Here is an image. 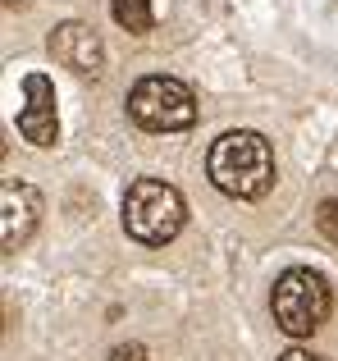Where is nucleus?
I'll use <instances>...</instances> for the list:
<instances>
[{"mask_svg":"<svg viewBox=\"0 0 338 361\" xmlns=\"http://www.w3.org/2000/svg\"><path fill=\"white\" fill-rule=\"evenodd\" d=\"M110 14H115V23L124 27V32H151V0H110Z\"/></svg>","mask_w":338,"mask_h":361,"instance_id":"6e6552de","label":"nucleus"},{"mask_svg":"<svg viewBox=\"0 0 338 361\" xmlns=\"http://www.w3.org/2000/svg\"><path fill=\"white\" fill-rule=\"evenodd\" d=\"M51 55L73 73H101L106 64V46L87 23H60L51 32Z\"/></svg>","mask_w":338,"mask_h":361,"instance_id":"0eeeda50","label":"nucleus"},{"mask_svg":"<svg viewBox=\"0 0 338 361\" xmlns=\"http://www.w3.org/2000/svg\"><path fill=\"white\" fill-rule=\"evenodd\" d=\"M279 361H325V357H315V353H306V348H288Z\"/></svg>","mask_w":338,"mask_h":361,"instance_id":"9b49d317","label":"nucleus"},{"mask_svg":"<svg viewBox=\"0 0 338 361\" xmlns=\"http://www.w3.org/2000/svg\"><path fill=\"white\" fill-rule=\"evenodd\" d=\"M27 5V0H5V9H23Z\"/></svg>","mask_w":338,"mask_h":361,"instance_id":"f8f14e48","label":"nucleus"},{"mask_svg":"<svg viewBox=\"0 0 338 361\" xmlns=\"http://www.w3.org/2000/svg\"><path fill=\"white\" fill-rule=\"evenodd\" d=\"M37 220H42V197H37V188L18 183V178H5V183H0V247H5V252H18V247L32 238Z\"/></svg>","mask_w":338,"mask_h":361,"instance_id":"39448f33","label":"nucleus"},{"mask_svg":"<svg viewBox=\"0 0 338 361\" xmlns=\"http://www.w3.org/2000/svg\"><path fill=\"white\" fill-rule=\"evenodd\" d=\"M187 220V206L178 197V188L161 183V178H137L124 192V229L128 238L146 243V247H165L169 238H178Z\"/></svg>","mask_w":338,"mask_h":361,"instance_id":"7ed1b4c3","label":"nucleus"},{"mask_svg":"<svg viewBox=\"0 0 338 361\" xmlns=\"http://www.w3.org/2000/svg\"><path fill=\"white\" fill-rule=\"evenodd\" d=\"M128 115L146 133H178L196 123V97L187 82L169 78V73H146L128 92Z\"/></svg>","mask_w":338,"mask_h":361,"instance_id":"20e7f679","label":"nucleus"},{"mask_svg":"<svg viewBox=\"0 0 338 361\" xmlns=\"http://www.w3.org/2000/svg\"><path fill=\"white\" fill-rule=\"evenodd\" d=\"M110 361H146V348L142 343H124V348L110 353Z\"/></svg>","mask_w":338,"mask_h":361,"instance_id":"9d476101","label":"nucleus"},{"mask_svg":"<svg viewBox=\"0 0 338 361\" xmlns=\"http://www.w3.org/2000/svg\"><path fill=\"white\" fill-rule=\"evenodd\" d=\"M334 298L325 274L306 270V265H293L275 279V293H270V311H275V325L284 329L288 338H311L315 329L325 325Z\"/></svg>","mask_w":338,"mask_h":361,"instance_id":"f03ea898","label":"nucleus"},{"mask_svg":"<svg viewBox=\"0 0 338 361\" xmlns=\"http://www.w3.org/2000/svg\"><path fill=\"white\" fill-rule=\"evenodd\" d=\"M315 224H320V233L338 247V197H330V202H320V215H315Z\"/></svg>","mask_w":338,"mask_h":361,"instance_id":"1a4fd4ad","label":"nucleus"},{"mask_svg":"<svg viewBox=\"0 0 338 361\" xmlns=\"http://www.w3.org/2000/svg\"><path fill=\"white\" fill-rule=\"evenodd\" d=\"M206 169H211V183L220 188L224 197H233V202H256V197H265L270 183H275V151H270V142L261 137V133L233 128L211 147Z\"/></svg>","mask_w":338,"mask_h":361,"instance_id":"f257e3e1","label":"nucleus"},{"mask_svg":"<svg viewBox=\"0 0 338 361\" xmlns=\"http://www.w3.org/2000/svg\"><path fill=\"white\" fill-rule=\"evenodd\" d=\"M23 110H18V133L32 147H55L60 137V119H55V87L46 73H27L23 78Z\"/></svg>","mask_w":338,"mask_h":361,"instance_id":"423d86ee","label":"nucleus"}]
</instances>
